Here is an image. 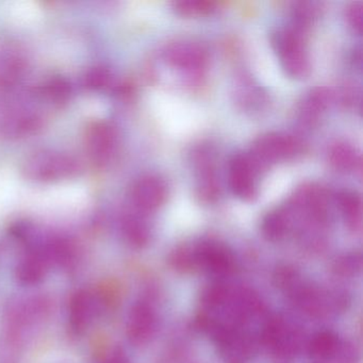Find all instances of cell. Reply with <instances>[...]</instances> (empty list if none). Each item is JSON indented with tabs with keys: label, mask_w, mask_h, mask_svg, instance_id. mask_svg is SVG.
<instances>
[{
	"label": "cell",
	"mask_w": 363,
	"mask_h": 363,
	"mask_svg": "<svg viewBox=\"0 0 363 363\" xmlns=\"http://www.w3.org/2000/svg\"><path fill=\"white\" fill-rule=\"evenodd\" d=\"M305 35L292 26L278 29L272 35V45L279 57L282 69L294 79H303L311 71Z\"/></svg>",
	"instance_id": "obj_2"
},
{
	"label": "cell",
	"mask_w": 363,
	"mask_h": 363,
	"mask_svg": "<svg viewBox=\"0 0 363 363\" xmlns=\"http://www.w3.org/2000/svg\"><path fill=\"white\" fill-rule=\"evenodd\" d=\"M173 9L178 16L192 18L211 14L216 10V4L206 0H182L173 3Z\"/></svg>",
	"instance_id": "obj_21"
},
{
	"label": "cell",
	"mask_w": 363,
	"mask_h": 363,
	"mask_svg": "<svg viewBox=\"0 0 363 363\" xmlns=\"http://www.w3.org/2000/svg\"><path fill=\"white\" fill-rule=\"evenodd\" d=\"M339 340L330 331L318 333L310 343V354L316 360H325L337 352Z\"/></svg>",
	"instance_id": "obj_20"
},
{
	"label": "cell",
	"mask_w": 363,
	"mask_h": 363,
	"mask_svg": "<svg viewBox=\"0 0 363 363\" xmlns=\"http://www.w3.org/2000/svg\"><path fill=\"white\" fill-rule=\"evenodd\" d=\"M26 69L22 52L13 48L0 50V88H10L20 82Z\"/></svg>",
	"instance_id": "obj_15"
},
{
	"label": "cell",
	"mask_w": 363,
	"mask_h": 363,
	"mask_svg": "<svg viewBox=\"0 0 363 363\" xmlns=\"http://www.w3.org/2000/svg\"><path fill=\"white\" fill-rule=\"evenodd\" d=\"M261 169L248 154H238L229 163L228 182L231 192L242 201H252L258 194Z\"/></svg>",
	"instance_id": "obj_4"
},
{
	"label": "cell",
	"mask_w": 363,
	"mask_h": 363,
	"mask_svg": "<svg viewBox=\"0 0 363 363\" xmlns=\"http://www.w3.org/2000/svg\"><path fill=\"white\" fill-rule=\"evenodd\" d=\"M289 227L288 214L284 210L269 212L262 222V233L269 241H278L286 235Z\"/></svg>",
	"instance_id": "obj_18"
},
{
	"label": "cell",
	"mask_w": 363,
	"mask_h": 363,
	"mask_svg": "<svg viewBox=\"0 0 363 363\" xmlns=\"http://www.w3.org/2000/svg\"><path fill=\"white\" fill-rule=\"evenodd\" d=\"M123 233L129 243L142 247L150 239V231L144 220L138 216H127L123 220Z\"/></svg>",
	"instance_id": "obj_19"
},
{
	"label": "cell",
	"mask_w": 363,
	"mask_h": 363,
	"mask_svg": "<svg viewBox=\"0 0 363 363\" xmlns=\"http://www.w3.org/2000/svg\"><path fill=\"white\" fill-rule=\"evenodd\" d=\"M360 267V258L356 259V256L344 257L337 263V272L341 275L354 273V269Z\"/></svg>",
	"instance_id": "obj_27"
},
{
	"label": "cell",
	"mask_w": 363,
	"mask_h": 363,
	"mask_svg": "<svg viewBox=\"0 0 363 363\" xmlns=\"http://www.w3.org/2000/svg\"><path fill=\"white\" fill-rule=\"evenodd\" d=\"M97 312V298L90 291H78L69 305V323L72 330L84 333L94 320Z\"/></svg>",
	"instance_id": "obj_11"
},
{
	"label": "cell",
	"mask_w": 363,
	"mask_h": 363,
	"mask_svg": "<svg viewBox=\"0 0 363 363\" xmlns=\"http://www.w3.org/2000/svg\"><path fill=\"white\" fill-rule=\"evenodd\" d=\"M22 169L24 175L33 182H52L77 175L80 164L69 155L56 150H41L27 157Z\"/></svg>",
	"instance_id": "obj_1"
},
{
	"label": "cell",
	"mask_w": 363,
	"mask_h": 363,
	"mask_svg": "<svg viewBox=\"0 0 363 363\" xmlns=\"http://www.w3.org/2000/svg\"><path fill=\"white\" fill-rule=\"evenodd\" d=\"M227 297V289L222 284H214L206 291L203 301L210 307L222 305Z\"/></svg>",
	"instance_id": "obj_26"
},
{
	"label": "cell",
	"mask_w": 363,
	"mask_h": 363,
	"mask_svg": "<svg viewBox=\"0 0 363 363\" xmlns=\"http://www.w3.org/2000/svg\"><path fill=\"white\" fill-rule=\"evenodd\" d=\"M167 65L186 75H201L207 67L208 52L194 42H176L167 46L164 55Z\"/></svg>",
	"instance_id": "obj_5"
},
{
	"label": "cell",
	"mask_w": 363,
	"mask_h": 363,
	"mask_svg": "<svg viewBox=\"0 0 363 363\" xmlns=\"http://www.w3.org/2000/svg\"><path fill=\"white\" fill-rule=\"evenodd\" d=\"M194 254L196 264L207 267L212 273L228 274L233 269V255L218 242H201L194 248Z\"/></svg>",
	"instance_id": "obj_10"
},
{
	"label": "cell",
	"mask_w": 363,
	"mask_h": 363,
	"mask_svg": "<svg viewBox=\"0 0 363 363\" xmlns=\"http://www.w3.org/2000/svg\"><path fill=\"white\" fill-rule=\"evenodd\" d=\"M340 209L348 228L352 231L361 228V199L356 192L343 191L337 197Z\"/></svg>",
	"instance_id": "obj_17"
},
{
	"label": "cell",
	"mask_w": 363,
	"mask_h": 363,
	"mask_svg": "<svg viewBox=\"0 0 363 363\" xmlns=\"http://www.w3.org/2000/svg\"><path fill=\"white\" fill-rule=\"evenodd\" d=\"M193 164L196 173V195L205 203L218 199L220 188L216 175V159L211 148L201 146L193 154Z\"/></svg>",
	"instance_id": "obj_6"
},
{
	"label": "cell",
	"mask_w": 363,
	"mask_h": 363,
	"mask_svg": "<svg viewBox=\"0 0 363 363\" xmlns=\"http://www.w3.org/2000/svg\"><path fill=\"white\" fill-rule=\"evenodd\" d=\"M333 99L331 90L327 88H314L310 91L298 107L299 121L306 126H313L323 112L329 107Z\"/></svg>",
	"instance_id": "obj_13"
},
{
	"label": "cell",
	"mask_w": 363,
	"mask_h": 363,
	"mask_svg": "<svg viewBox=\"0 0 363 363\" xmlns=\"http://www.w3.org/2000/svg\"><path fill=\"white\" fill-rule=\"evenodd\" d=\"M111 73L105 67H95L84 76V84L91 90H101L109 84Z\"/></svg>",
	"instance_id": "obj_22"
},
{
	"label": "cell",
	"mask_w": 363,
	"mask_h": 363,
	"mask_svg": "<svg viewBox=\"0 0 363 363\" xmlns=\"http://www.w3.org/2000/svg\"><path fill=\"white\" fill-rule=\"evenodd\" d=\"M41 118L29 111H14L4 118L0 130L8 138H22L39 130Z\"/></svg>",
	"instance_id": "obj_14"
},
{
	"label": "cell",
	"mask_w": 363,
	"mask_h": 363,
	"mask_svg": "<svg viewBox=\"0 0 363 363\" xmlns=\"http://www.w3.org/2000/svg\"><path fill=\"white\" fill-rule=\"evenodd\" d=\"M328 159L333 169L343 173L352 171L360 163L356 150L345 141H337L330 146Z\"/></svg>",
	"instance_id": "obj_16"
},
{
	"label": "cell",
	"mask_w": 363,
	"mask_h": 363,
	"mask_svg": "<svg viewBox=\"0 0 363 363\" xmlns=\"http://www.w3.org/2000/svg\"><path fill=\"white\" fill-rule=\"evenodd\" d=\"M363 7L362 3L357 1V3L352 4L347 8L346 11V18H347L348 24L354 29L356 33H362L363 24Z\"/></svg>",
	"instance_id": "obj_25"
},
{
	"label": "cell",
	"mask_w": 363,
	"mask_h": 363,
	"mask_svg": "<svg viewBox=\"0 0 363 363\" xmlns=\"http://www.w3.org/2000/svg\"><path fill=\"white\" fill-rule=\"evenodd\" d=\"M118 144V133L109 123H95L86 133V150L96 164L109 163L116 155Z\"/></svg>",
	"instance_id": "obj_7"
},
{
	"label": "cell",
	"mask_w": 363,
	"mask_h": 363,
	"mask_svg": "<svg viewBox=\"0 0 363 363\" xmlns=\"http://www.w3.org/2000/svg\"><path fill=\"white\" fill-rule=\"evenodd\" d=\"M156 316L154 310L145 301L135 303L129 314L127 335L131 343L142 345L147 343L154 335Z\"/></svg>",
	"instance_id": "obj_9"
},
{
	"label": "cell",
	"mask_w": 363,
	"mask_h": 363,
	"mask_svg": "<svg viewBox=\"0 0 363 363\" xmlns=\"http://www.w3.org/2000/svg\"><path fill=\"white\" fill-rule=\"evenodd\" d=\"M301 150V142L286 133H271L261 135L248 152L261 171L272 163L292 158Z\"/></svg>",
	"instance_id": "obj_3"
},
{
	"label": "cell",
	"mask_w": 363,
	"mask_h": 363,
	"mask_svg": "<svg viewBox=\"0 0 363 363\" xmlns=\"http://www.w3.org/2000/svg\"><path fill=\"white\" fill-rule=\"evenodd\" d=\"M50 259L44 250H33L27 252L16 265V276L20 284L35 286L48 274Z\"/></svg>",
	"instance_id": "obj_12"
},
{
	"label": "cell",
	"mask_w": 363,
	"mask_h": 363,
	"mask_svg": "<svg viewBox=\"0 0 363 363\" xmlns=\"http://www.w3.org/2000/svg\"><path fill=\"white\" fill-rule=\"evenodd\" d=\"M167 184L156 175H144L131 188V203L138 211L152 212L158 209L165 201Z\"/></svg>",
	"instance_id": "obj_8"
},
{
	"label": "cell",
	"mask_w": 363,
	"mask_h": 363,
	"mask_svg": "<svg viewBox=\"0 0 363 363\" xmlns=\"http://www.w3.org/2000/svg\"><path fill=\"white\" fill-rule=\"evenodd\" d=\"M171 263L176 269L186 272L192 269L196 265L195 260L194 248L190 250L188 247L178 248L171 257Z\"/></svg>",
	"instance_id": "obj_23"
},
{
	"label": "cell",
	"mask_w": 363,
	"mask_h": 363,
	"mask_svg": "<svg viewBox=\"0 0 363 363\" xmlns=\"http://www.w3.org/2000/svg\"><path fill=\"white\" fill-rule=\"evenodd\" d=\"M44 92L50 99L62 101V99L69 96V93H71V88L65 80L54 79L46 84V86H44Z\"/></svg>",
	"instance_id": "obj_24"
}]
</instances>
